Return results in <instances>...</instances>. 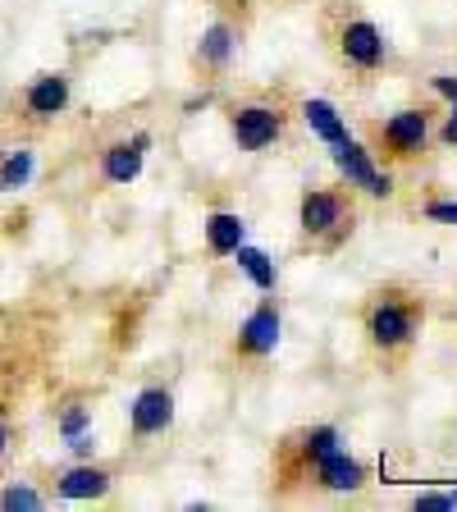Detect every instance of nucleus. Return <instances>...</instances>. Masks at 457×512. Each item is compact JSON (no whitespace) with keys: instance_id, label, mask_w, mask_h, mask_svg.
<instances>
[{"instance_id":"obj_18","label":"nucleus","mask_w":457,"mask_h":512,"mask_svg":"<svg viewBox=\"0 0 457 512\" xmlns=\"http://www.w3.org/2000/svg\"><path fill=\"white\" fill-rule=\"evenodd\" d=\"M234 261H238V270L252 279V288H261V293H279V266H275V256H270L266 247L243 243L234 252Z\"/></svg>"},{"instance_id":"obj_7","label":"nucleus","mask_w":457,"mask_h":512,"mask_svg":"<svg viewBox=\"0 0 457 512\" xmlns=\"http://www.w3.org/2000/svg\"><path fill=\"white\" fill-rule=\"evenodd\" d=\"M74 110V74L69 69H42L14 92V115L28 128H51Z\"/></svg>"},{"instance_id":"obj_13","label":"nucleus","mask_w":457,"mask_h":512,"mask_svg":"<svg viewBox=\"0 0 457 512\" xmlns=\"http://www.w3.org/2000/svg\"><path fill=\"white\" fill-rule=\"evenodd\" d=\"M51 490L64 503H101L115 490V471L101 467L96 458H74L69 467H60L51 476Z\"/></svg>"},{"instance_id":"obj_14","label":"nucleus","mask_w":457,"mask_h":512,"mask_svg":"<svg viewBox=\"0 0 457 512\" xmlns=\"http://www.w3.org/2000/svg\"><path fill=\"white\" fill-rule=\"evenodd\" d=\"M366 480H371V467H366L362 458H352L348 448H334V453H325V458L307 471V485H302V490H311V494H357Z\"/></svg>"},{"instance_id":"obj_11","label":"nucleus","mask_w":457,"mask_h":512,"mask_svg":"<svg viewBox=\"0 0 457 512\" xmlns=\"http://www.w3.org/2000/svg\"><path fill=\"white\" fill-rule=\"evenodd\" d=\"M151 147H156V138H151L147 128L106 142L101 156H96V174H101V183H110V188H128V183H138L142 170H147V151Z\"/></svg>"},{"instance_id":"obj_27","label":"nucleus","mask_w":457,"mask_h":512,"mask_svg":"<svg viewBox=\"0 0 457 512\" xmlns=\"http://www.w3.org/2000/svg\"><path fill=\"white\" fill-rule=\"evenodd\" d=\"M0 151H5V138H0Z\"/></svg>"},{"instance_id":"obj_26","label":"nucleus","mask_w":457,"mask_h":512,"mask_svg":"<svg viewBox=\"0 0 457 512\" xmlns=\"http://www.w3.org/2000/svg\"><path fill=\"white\" fill-rule=\"evenodd\" d=\"M64 448H69L74 458H96V430H87V435H78V439H64Z\"/></svg>"},{"instance_id":"obj_17","label":"nucleus","mask_w":457,"mask_h":512,"mask_svg":"<svg viewBox=\"0 0 457 512\" xmlns=\"http://www.w3.org/2000/svg\"><path fill=\"white\" fill-rule=\"evenodd\" d=\"M32 179H37V147H32V142H19V147L0 151V197L23 192Z\"/></svg>"},{"instance_id":"obj_25","label":"nucleus","mask_w":457,"mask_h":512,"mask_svg":"<svg viewBox=\"0 0 457 512\" xmlns=\"http://www.w3.org/2000/svg\"><path fill=\"white\" fill-rule=\"evenodd\" d=\"M416 508H421V512L453 508V494H448V490H426V494H416Z\"/></svg>"},{"instance_id":"obj_3","label":"nucleus","mask_w":457,"mask_h":512,"mask_svg":"<svg viewBox=\"0 0 457 512\" xmlns=\"http://www.w3.org/2000/svg\"><path fill=\"white\" fill-rule=\"evenodd\" d=\"M366 147H371L375 160H384V165H416V160H426V151L435 147V110L403 106V110H394V115H384L380 124H371Z\"/></svg>"},{"instance_id":"obj_21","label":"nucleus","mask_w":457,"mask_h":512,"mask_svg":"<svg viewBox=\"0 0 457 512\" xmlns=\"http://www.w3.org/2000/svg\"><path fill=\"white\" fill-rule=\"evenodd\" d=\"M421 220H430V224H448V229H457V202L430 197V202H421Z\"/></svg>"},{"instance_id":"obj_10","label":"nucleus","mask_w":457,"mask_h":512,"mask_svg":"<svg viewBox=\"0 0 457 512\" xmlns=\"http://www.w3.org/2000/svg\"><path fill=\"white\" fill-rule=\"evenodd\" d=\"M174 416H179V398H174L170 384H142L133 403H128V435L147 444L174 430Z\"/></svg>"},{"instance_id":"obj_4","label":"nucleus","mask_w":457,"mask_h":512,"mask_svg":"<svg viewBox=\"0 0 457 512\" xmlns=\"http://www.w3.org/2000/svg\"><path fill=\"white\" fill-rule=\"evenodd\" d=\"M343 448V430L334 421H316V426H298L293 435L279 439L275 448V494L288 499L307 485V471L316 467L325 453Z\"/></svg>"},{"instance_id":"obj_24","label":"nucleus","mask_w":457,"mask_h":512,"mask_svg":"<svg viewBox=\"0 0 457 512\" xmlns=\"http://www.w3.org/2000/svg\"><path fill=\"white\" fill-rule=\"evenodd\" d=\"M430 92H435L439 101H448V106H453V101H457V74H435V78H430Z\"/></svg>"},{"instance_id":"obj_16","label":"nucleus","mask_w":457,"mask_h":512,"mask_svg":"<svg viewBox=\"0 0 457 512\" xmlns=\"http://www.w3.org/2000/svg\"><path fill=\"white\" fill-rule=\"evenodd\" d=\"M298 115H302V124H307L311 138H320L325 147H334V142L348 138V119H343L339 106L325 101V96H307V101L298 106Z\"/></svg>"},{"instance_id":"obj_6","label":"nucleus","mask_w":457,"mask_h":512,"mask_svg":"<svg viewBox=\"0 0 457 512\" xmlns=\"http://www.w3.org/2000/svg\"><path fill=\"white\" fill-rule=\"evenodd\" d=\"M330 46H334V60L357 78H375L389 64V42H384L380 23L366 19V14H352V10L339 14V23L330 32Z\"/></svg>"},{"instance_id":"obj_19","label":"nucleus","mask_w":457,"mask_h":512,"mask_svg":"<svg viewBox=\"0 0 457 512\" xmlns=\"http://www.w3.org/2000/svg\"><path fill=\"white\" fill-rule=\"evenodd\" d=\"M0 508L5 512H37V508H46V494L32 485V480H5L0 485Z\"/></svg>"},{"instance_id":"obj_9","label":"nucleus","mask_w":457,"mask_h":512,"mask_svg":"<svg viewBox=\"0 0 457 512\" xmlns=\"http://www.w3.org/2000/svg\"><path fill=\"white\" fill-rule=\"evenodd\" d=\"M330 165L339 170V179L348 183L352 192H362V197H375V202H389L394 197V174L384 170L380 160H375V151L366 147V142H357L348 133L343 142H334L330 147Z\"/></svg>"},{"instance_id":"obj_5","label":"nucleus","mask_w":457,"mask_h":512,"mask_svg":"<svg viewBox=\"0 0 457 512\" xmlns=\"http://www.w3.org/2000/svg\"><path fill=\"white\" fill-rule=\"evenodd\" d=\"M224 128L243 156H261V151L279 147L288 138V110L266 96H247V101H229L224 106Z\"/></svg>"},{"instance_id":"obj_2","label":"nucleus","mask_w":457,"mask_h":512,"mask_svg":"<svg viewBox=\"0 0 457 512\" xmlns=\"http://www.w3.org/2000/svg\"><path fill=\"white\" fill-rule=\"evenodd\" d=\"M298 234L316 252H339L357 234V192L348 183H307L298 197Z\"/></svg>"},{"instance_id":"obj_15","label":"nucleus","mask_w":457,"mask_h":512,"mask_svg":"<svg viewBox=\"0 0 457 512\" xmlns=\"http://www.w3.org/2000/svg\"><path fill=\"white\" fill-rule=\"evenodd\" d=\"M202 238H206V256L229 261L238 247L247 243V220L238 211H206L202 220Z\"/></svg>"},{"instance_id":"obj_20","label":"nucleus","mask_w":457,"mask_h":512,"mask_svg":"<svg viewBox=\"0 0 457 512\" xmlns=\"http://www.w3.org/2000/svg\"><path fill=\"white\" fill-rule=\"evenodd\" d=\"M92 430V403H83V398H69V403L55 412V435L60 439H78Z\"/></svg>"},{"instance_id":"obj_1","label":"nucleus","mask_w":457,"mask_h":512,"mask_svg":"<svg viewBox=\"0 0 457 512\" xmlns=\"http://www.w3.org/2000/svg\"><path fill=\"white\" fill-rule=\"evenodd\" d=\"M357 320H362L366 348H371L380 362L398 366V362H407L412 348L421 343V330H426V298H421L412 284H380L366 293Z\"/></svg>"},{"instance_id":"obj_8","label":"nucleus","mask_w":457,"mask_h":512,"mask_svg":"<svg viewBox=\"0 0 457 512\" xmlns=\"http://www.w3.org/2000/svg\"><path fill=\"white\" fill-rule=\"evenodd\" d=\"M279 339H284V307H279L275 293H266V298L243 316V325L234 330V339H229V357L243 362V366L270 362L275 348H279Z\"/></svg>"},{"instance_id":"obj_12","label":"nucleus","mask_w":457,"mask_h":512,"mask_svg":"<svg viewBox=\"0 0 457 512\" xmlns=\"http://www.w3.org/2000/svg\"><path fill=\"white\" fill-rule=\"evenodd\" d=\"M238 46H243V28L234 19H211L197 37V51H192V69L202 83H215V78L229 74V64L238 60Z\"/></svg>"},{"instance_id":"obj_22","label":"nucleus","mask_w":457,"mask_h":512,"mask_svg":"<svg viewBox=\"0 0 457 512\" xmlns=\"http://www.w3.org/2000/svg\"><path fill=\"white\" fill-rule=\"evenodd\" d=\"M435 142H439L444 151H457V101L448 106V115L435 124Z\"/></svg>"},{"instance_id":"obj_23","label":"nucleus","mask_w":457,"mask_h":512,"mask_svg":"<svg viewBox=\"0 0 457 512\" xmlns=\"http://www.w3.org/2000/svg\"><path fill=\"white\" fill-rule=\"evenodd\" d=\"M14 448H19V430H14V421L5 412H0V467L14 458Z\"/></svg>"}]
</instances>
